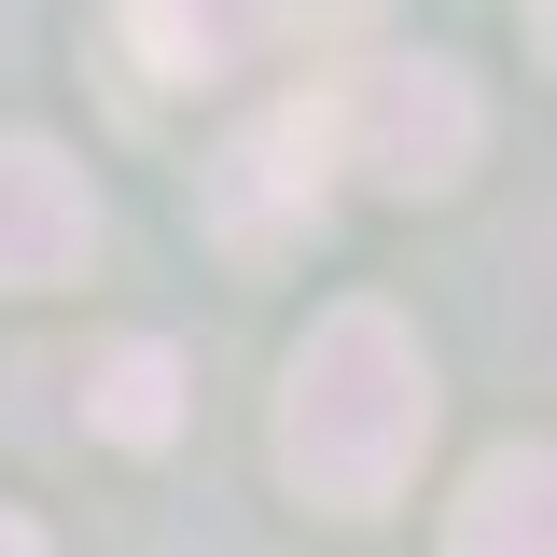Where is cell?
Segmentation results:
<instances>
[{"label":"cell","mask_w":557,"mask_h":557,"mask_svg":"<svg viewBox=\"0 0 557 557\" xmlns=\"http://www.w3.org/2000/svg\"><path fill=\"white\" fill-rule=\"evenodd\" d=\"M432 446V362L391 307H335L278 376V474L321 516H376Z\"/></svg>","instance_id":"6da1fadb"},{"label":"cell","mask_w":557,"mask_h":557,"mask_svg":"<svg viewBox=\"0 0 557 557\" xmlns=\"http://www.w3.org/2000/svg\"><path fill=\"white\" fill-rule=\"evenodd\" d=\"M335 98V168H362V182H391V196H460L474 182V84L446 57H362L348 84H321Z\"/></svg>","instance_id":"7a4b0ae2"},{"label":"cell","mask_w":557,"mask_h":557,"mask_svg":"<svg viewBox=\"0 0 557 557\" xmlns=\"http://www.w3.org/2000/svg\"><path fill=\"white\" fill-rule=\"evenodd\" d=\"M321 196H335V98H278L265 126H237L223 168H209V223L237 251H278L293 223H321Z\"/></svg>","instance_id":"3957f363"},{"label":"cell","mask_w":557,"mask_h":557,"mask_svg":"<svg viewBox=\"0 0 557 557\" xmlns=\"http://www.w3.org/2000/svg\"><path fill=\"white\" fill-rule=\"evenodd\" d=\"M98 251V196L57 139H0V293H57Z\"/></svg>","instance_id":"277c9868"},{"label":"cell","mask_w":557,"mask_h":557,"mask_svg":"<svg viewBox=\"0 0 557 557\" xmlns=\"http://www.w3.org/2000/svg\"><path fill=\"white\" fill-rule=\"evenodd\" d=\"M321 14H348V0H321ZM321 14L307 0H126V57H139V84H223Z\"/></svg>","instance_id":"5b68a950"},{"label":"cell","mask_w":557,"mask_h":557,"mask_svg":"<svg viewBox=\"0 0 557 557\" xmlns=\"http://www.w3.org/2000/svg\"><path fill=\"white\" fill-rule=\"evenodd\" d=\"M446 557H557V446H487L446 502Z\"/></svg>","instance_id":"8992f818"},{"label":"cell","mask_w":557,"mask_h":557,"mask_svg":"<svg viewBox=\"0 0 557 557\" xmlns=\"http://www.w3.org/2000/svg\"><path fill=\"white\" fill-rule=\"evenodd\" d=\"M84 418H98L112 446H168V432H182V348L168 335H112L98 376H84Z\"/></svg>","instance_id":"52a82bcc"},{"label":"cell","mask_w":557,"mask_h":557,"mask_svg":"<svg viewBox=\"0 0 557 557\" xmlns=\"http://www.w3.org/2000/svg\"><path fill=\"white\" fill-rule=\"evenodd\" d=\"M0 557H42V530H28V516H0Z\"/></svg>","instance_id":"ba28073f"},{"label":"cell","mask_w":557,"mask_h":557,"mask_svg":"<svg viewBox=\"0 0 557 557\" xmlns=\"http://www.w3.org/2000/svg\"><path fill=\"white\" fill-rule=\"evenodd\" d=\"M530 28H544V57H557V0H530Z\"/></svg>","instance_id":"9c48e42d"}]
</instances>
